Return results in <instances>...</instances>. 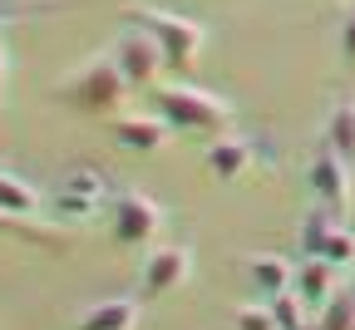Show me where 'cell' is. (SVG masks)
<instances>
[{
	"label": "cell",
	"mask_w": 355,
	"mask_h": 330,
	"mask_svg": "<svg viewBox=\"0 0 355 330\" xmlns=\"http://www.w3.org/2000/svg\"><path fill=\"white\" fill-rule=\"evenodd\" d=\"M114 64L123 69V79H128L133 89H148V84H158V69H163L168 60H163V50H158V40L139 25V30H128V35L119 40Z\"/></svg>",
	"instance_id": "cell-6"
},
{
	"label": "cell",
	"mask_w": 355,
	"mask_h": 330,
	"mask_svg": "<svg viewBox=\"0 0 355 330\" xmlns=\"http://www.w3.org/2000/svg\"><path fill=\"white\" fill-rule=\"evenodd\" d=\"M6 222H15V217H6V212H0V227H6Z\"/></svg>",
	"instance_id": "cell-23"
},
{
	"label": "cell",
	"mask_w": 355,
	"mask_h": 330,
	"mask_svg": "<svg viewBox=\"0 0 355 330\" xmlns=\"http://www.w3.org/2000/svg\"><path fill=\"white\" fill-rule=\"evenodd\" d=\"M99 202H104V177H99L94 168L69 173V177L60 182V193H55V212H60V217H74V222H84Z\"/></svg>",
	"instance_id": "cell-9"
},
{
	"label": "cell",
	"mask_w": 355,
	"mask_h": 330,
	"mask_svg": "<svg viewBox=\"0 0 355 330\" xmlns=\"http://www.w3.org/2000/svg\"><path fill=\"white\" fill-rule=\"evenodd\" d=\"M247 168H252V148L242 138H217V144H207V173L217 182H237V177H247Z\"/></svg>",
	"instance_id": "cell-12"
},
{
	"label": "cell",
	"mask_w": 355,
	"mask_h": 330,
	"mask_svg": "<svg viewBox=\"0 0 355 330\" xmlns=\"http://www.w3.org/2000/svg\"><path fill=\"white\" fill-rule=\"evenodd\" d=\"M163 227V207L144 193H119L109 202V232L119 247H148Z\"/></svg>",
	"instance_id": "cell-4"
},
{
	"label": "cell",
	"mask_w": 355,
	"mask_h": 330,
	"mask_svg": "<svg viewBox=\"0 0 355 330\" xmlns=\"http://www.w3.org/2000/svg\"><path fill=\"white\" fill-rule=\"evenodd\" d=\"M173 128H168V119L153 109V114H119L114 119V138H119V148H128V153H158V148H168L173 138H168Z\"/></svg>",
	"instance_id": "cell-8"
},
{
	"label": "cell",
	"mask_w": 355,
	"mask_h": 330,
	"mask_svg": "<svg viewBox=\"0 0 355 330\" xmlns=\"http://www.w3.org/2000/svg\"><path fill=\"white\" fill-rule=\"evenodd\" d=\"M321 261H331V266H350L355 261V237H350V227L340 222L331 237H326V247H321Z\"/></svg>",
	"instance_id": "cell-19"
},
{
	"label": "cell",
	"mask_w": 355,
	"mask_h": 330,
	"mask_svg": "<svg viewBox=\"0 0 355 330\" xmlns=\"http://www.w3.org/2000/svg\"><path fill=\"white\" fill-rule=\"evenodd\" d=\"M272 320H277V330H306V320H311V306H306L296 291H286V296H272Z\"/></svg>",
	"instance_id": "cell-18"
},
{
	"label": "cell",
	"mask_w": 355,
	"mask_h": 330,
	"mask_svg": "<svg viewBox=\"0 0 355 330\" xmlns=\"http://www.w3.org/2000/svg\"><path fill=\"white\" fill-rule=\"evenodd\" d=\"M133 325H139V306L133 301H99L74 320V330H133Z\"/></svg>",
	"instance_id": "cell-13"
},
{
	"label": "cell",
	"mask_w": 355,
	"mask_h": 330,
	"mask_svg": "<svg viewBox=\"0 0 355 330\" xmlns=\"http://www.w3.org/2000/svg\"><path fill=\"white\" fill-rule=\"evenodd\" d=\"M153 99L173 133H222L232 119L227 99H217L212 89H193V84H163Z\"/></svg>",
	"instance_id": "cell-1"
},
{
	"label": "cell",
	"mask_w": 355,
	"mask_h": 330,
	"mask_svg": "<svg viewBox=\"0 0 355 330\" xmlns=\"http://www.w3.org/2000/svg\"><path fill=\"white\" fill-rule=\"evenodd\" d=\"M40 207V193L25 182V177H15V173H0V212L6 217H30Z\"/></svg>",
	"instance_id": "cell-16"
},
{
	"label": "cell",
	"mask_w": 355,
	"mask_h": 330,
	"mask_svg": "<svg viewBox=\"0 0 355 330\" xmlns=\"http://www.w3.org/2000/svg\"><path fill=\"white\" fill-rule=\"evenodd\" d=\"M326 148H336L340 158L355 163V104H350V99L336 104L331 119H326Z\"/></svg>",
	"instance_id": "cell-15"
},
{
	"label": "cell",
	"mask_w": 355,
	"mask_h": 330,
	"mask_svg": "<svg viewBox=\"0 0 355 330\" xmlns=\"http://www.w3.org/2000/svg\"><path fill=\"white\" fill-rule=\"evenodd\" d=\"M0 89H6V44H0Z\"/></svg>",
	"instance_id": "cell-22"
},
{
	"label": "cell",
	"mask_w": 355,
	"mask_h": 330,
	"mask_svg": "<svg viewBox=\"0 0 355 330\" xmlns=\"http://www.w3.org/2000/svg\"><path fill=\"white\" fill-rule=\"evenodd\" d=\"M350 330H355V325H350Z\"/></svg>",
	"instance_id": "cell-24"
},
{
	"label": "cell",
	"mask_w": 355,
	"mask_h": 330,
	"mask_svg": "<svg viewBox=\"0 0 355 330\" xmlns=\"http://www.w3.org/2000/svg\"><path fill=\"white\" fill-rule=\"evenodd\" d=\"M237 330H277L272 301H252V306H242V311H237Z\"/></svg>",
	"instance_id": "cell-20"
},
{
	"label": "cell",
	"mask_w": 355,
	"mask_h": 330,
	"mask_svg": "<svg viewBox=\"0 0 355 330\" xmlns=\"http://www.w3.org/2000/svg\"><path fill=\"white\" fill-rule=\"evenodd\" d=\"M247 276H252V286H257V296H286V291H296V266L286 261V257H252L247 261Z\"/></svg>",
	"instance_id": "cell-11"
},
{
	"label": "cell",
	"mask_w": 355,
	"mask_h": 330,
	"mask_svg": "<svg viewBox=\"0 0 355 330\" xmlns=\"http://www.w3.org/2000/svg\"><path fill=\"white\" fill-rule=\"evenodd\" d=\"M340 50H345V60H355V15L340 25Z\"/></svg>",
	"instance_id": "cell-21"
},
{
	"label": "cell",
	"mask_w": 355,
	"mask_h": 330,
	"mask_svg": "<svg viewBox=\"0 0 355 330\" xmlns=\"http://www.w3.org/2000/svg\"><path fill=\"white\" fill-rule=\"evenodd\" d=\"M355 325V291H336L316 311V330H350Z\"/></svg>",
	"instance_id": "cell-17"
},
{
	"label": "cell",
	"mask_w": 355,
	"mask_h": 330,
	"mask_svg": "<svg viewBox=\"0 0 355 330\" xmlns=\"http://www.w3.org/2000/svg\"><path fill=\"white\" fill-rule=\"evenodd\" d=\"M188 276H193V252L188 247H153L144 257L139 286H144V296H168V291L183 286Z\"/></svg>",
	"instance_id": "cell-7"
},
{
	"label": "cell",
	"mask_w": 355,
	"mask_h": 330,
	"mask_svg": "<svg viewBox=\"0 0 355 330\" xmlns=\"http://www.w3.org/2000/svg\"><path fill=\"white\" fill-rule=\"evenodd\" d=\"M139 25L158 40V50L168 60V69H188L202 50V25L188 15H173V10H139Z\"/></svg>",
	"instance_id": "cell-3"
},
{
	"label": "cell",
	"mask_w": 355,
	"mask_h": 330,
	"mask_svg": "<svg viewBox=\"0 0 355 330\" xmlns=\"http://www.w3.org/2000/svg\"><path fill=\"white\" fill-rule=\"evenodd\" d=\"M340 266H331V261H321V257H306L301 266H296V296L311 306V311H321L336 291H340V276H336Z\"/></svg>",
	"instance_id": "cell-10"
},
{
	"label": "cell",
	"mask_w": 355,
	"mask_h": 330,
	"mask_svg": "<svg viewBox=\"0 0 355 330\" xmlns=\"http://www.w3.org/2000/svg\"><path fill=\"white\" fill-rule=\"evenodd\" d=\"M306 182H311L316 207H331V212H345L350 207V158H340L336 148H326V153L311 158Z\"/></svg>",
	"instance_id": "cell-5"
},
{
	"label": "cell",
	"mask_w": 355,
	"mask_h": 330,
	"mask_svg": "<svg viewBox=\"0 0 355 330\" xmlns=\"http://www.w3.org/2000/svg\"><path fill=\"white\" fill-rule=\"evenodd\" d=\"M340 227V212H331V207H316V212H306V222H301V232H296V242H301V257H321V247H326V237Z\"/></svg>",
	"instance_id": "cell-14"
},
{
	"label": "cell",
	"mask_w": 355,
	"mask_h": 330,
	"mask_svg": "<svg viewBox=\"0 0 355 330\" xmlns=\"http://www.w3.org/2000/svg\"><path fill=\"white\" fill-rule=\"evenodd\" d=\"M128 89L133 84L123 79V69L114 60H94L89 69H79V74H69L60 84V99L69 109H84V114H114L128 99Z\"/></svg>",
	"instance_id": "cell-2"
}]
</instances>
